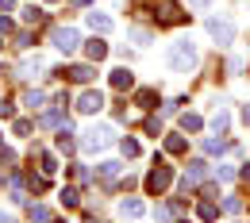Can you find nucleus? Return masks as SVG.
<instances>
[{
    "instance_id": "72a5a7b5",
    "label": "nucleus",
    "mask_w": 250,
    "mask_h": 223,
    "mask_svg": "<svg viewBox=\"0 0 250 223\" xmlns=\"http://www.w3.org/2000/svg\"><path fill=\"white\" fill-rule=\"evenodd\" d=\"M143 127H146V135H162V120H154V116H146V123H143Z\"/></svg>"
},
{
    "instance_id": "ddd939ff",
    "label": "nucleus",
    "mask_w": 250,
    "mask_h": 223,
    "mask_svg": "<svg viewBox=\"0 0 250 223\" xmlns=\"http://www.w3.org/2000/svg\"><path fill=\"white\" fill-rule=\"evenodd\" d=\"M20 181H27V189H31L35 196H39V192H46V189H50V177H46L42 169H39V173H20Z\"/></svg>"
},
{
    "instance_id": "a878e982",
    "label": "nucleus",
    "mask_w": 250,
    "mask_h": 223,
    "mask_svg": "<svg viewBox=\"0 0 250 223\" xmlns=\"http://www.w3.org/2000/svg\"><path fill=\"white\" fill-rule=\"evenodd\" d=\"M200 146H204V154H227V142L223 139H204Z\"/></svg>"
},
{
    "instance_id": "9d476101",
    "label": "nucleus",
    "mask_w": 250,
    "mask_h": 223,
    "mask_svg": "<svg viewBox=\"0 0 250 223\" xmlns=\"http://www.w3.org/2000/svg\"><path fill=\"white\" fill-rule=\"evenodd\" d=\"M120 216H124V220H139V216H146V204H143L139 196H124V200H120Z\"/></svg>"
},
{
    "instance_id": "39448f33",
    "label": "nucleus",
    "mask_w": 250,
    "mask_h": 223,
    "mask_svg": "<svg viewBox=\"0 0 250 223\" xmlns=\"http://www.w3.org/2000/svg\"><path fill=\"white\" fill-rule=\"evenodd\" d=\"M204 27H208V35L216 39V46H231V42H235V23H231L227 16H208Z\"/></svg>"
},
{
    "instance_id": "9b49d317",
    "label": "nucleus",
    "mask_w": 250,
    "mask_h": 223,
    "mask_svg": "<svg viewBox=\"0 0 250 223\" xmlns=\"http://www.w3.org/2000/svg\"><path fill=\"white\" fill-rule=\"evenodd\" d=\"M46 73V62L39 58V54H27L23 62H20V77H42Z\"/></svg>"
},
{
    "instance_id": "7ed1b4c3",
    "label": "nucleus",
    "mask_w": 250,
    "mask_h": 223,
    "mask_svg": "<svg viewBox=\"0 0 250 223\" xmlns=\"http://www.w3.org/2000/svg\"><path fill=\"white\" fill-rule=\"evenodd\" d=\"M116 142V131L108 127V123H96V127H89L85 135H81V150L85 154H96V150H108Z\"/></svg>"
},
{
    "instance_id": "79ce46f5",
    "label": "nucleus",
    "mask_w": 250,
    "mask_h": 223,
    "mask_svg": "<svg viewBox=\"0 0 250 223\" xmlns=\"http://www.w3.org/2000/svg\"><path fill=\"white\" fill-rule=\"evenodd\" d=\"M239 177H243V181H247V185H250V162H247V165H243V169H239Z\"/></svg>"
},
{
    "instance_id": "f704fd0d",
    "label": "nucleus",
    "mask_w": 250,
    "mask_h": 223,
    "mask_svg": "<svg viewBox=\"0 0 250 223\" xmlns=\"http://www.w3.org/2000/svg\"><path fill=\"white\" fill-rule=\"evenodd\" d=\"M200 196H204V200H219V189H216V185H204V189H200Z\"/></svg>"
},
{
    "instance_id": "412c9836",
    "label": "nucleus",
    "mask_w": 250,
    "mask_h": 223,
    "mask_svg": "<svg viewBox=\"0 0 250 223\" xmlns=\"http://www.w3.org/2000/svg\"><path fill=\"white\" fill-rule=\"evenodd\" d=\"M120 169H124L120 162H100V165H96V173H100L104 181H116V177H120Z\"/></svg>"
},
{
    "instance_id": "f8f14e48",
    "label": "nucleus",
    "mask_w": 250,
    "mask_h": 223,
    "mask_svg": "<svg viewBox=\"0 0 250 223\" xmlns=\"http://www.w3.org/2000/svg\"><path fill=\"white\" fill-rule=\"evenodd\" d=\"M112 89H116V93H127V89H135V73H131V69H112Z\"/></svg>"
},
{
    "instance_id": "2f4dec72",
    "label": "nucleus",
    "mask_w": 250,
    "mask_h": 223,
    "mask_svg": "<svg viewBox=\"0 0 250 223\" xmlns=\"http://www.w3.org/2000/svg\"><path fill=\"white\" fill-rule=\"evenodd\" d=\"M223 212H227V216H239V212H243V204H239L235 196H227V200H223Z\"/></svg>"
},
{
    "instance_id": "b1692460",
    "label": "nucleus",
    "mask_w": 250,
    "mask_h": 223,
    "mask_svg": "<svg viewBox=\"0 0 250 223\" xmlns=\"http://www.w3.org/2000/svg\"><path fill=\"white\" fill-rule=\"evenodd\" d=\"M120 150H124V158H139V154H143L139 139H120Z\"/></svg>"
},
{
    "instance_id": "c03bdc74",
    "label": "nucleus",
    "mask_w": 250,
    "mask_h": 223,
    "mask_svg": "<svg viewBox=\"0 0 250 223\" xmlns=\"http://www.w3.org/2000/svg\"><path fill=\"white\" fill-rule=\"evenodd\" d=\"M0 46H4V35H0Z\"/></svg>"
},
{
    "instance_id": "aec40b11",
    "label": "nucleus",
    "mask_w": 250,
    "mask_h": 223,
    "mask_svg": "<svg viewBox=\"0 0 250 223\" xmlns=\"http://www.w3.org/2000/svg\"><path fill=\"white\" fill-rule=\"evenodd\" d=\"M185 150H188L185 135H169V139H166V154H185Z\"/></svg>"
},
{
    "instance_id": "4be33fe9",
    "label": "nucleus",
    "mask_w": 250,
    "mask_h": 223,
    "mask_svg": "<svg viewBox=\"0 0 250 223\" xmlns=\"http://www.w3.org/2000/svg\"><path fill=\"white\" fill-rule=\"evenodd\" d=\"M58 200H62V208H77V204H81V192L73 189V185H65V189L58 192Z\"/></svg>"
},
{
    "instance_id": "c756f323",
    "label": "nucleus",
    "mask_w": 250,
    "mask_h": 223,
    "mask_svg": "<svg viewBox=\"0 0 250 223\" xmlns=\"http://www.w3.org/2000/svg\"><path fill=\"white\" fill-rule=\"evenodd\" d=\"M235 177H239L235 165H216V181H235Z\"/></svg>"
},
{
    "instance_id": "a18cd8bd",
    "label": "nucleus",
    "mask_w": 250,
    "mask_h": 223,
    "mask_svg": "<svg viewBox=\"0 0 250 223\" xmlns=\"http://www.w3.org/2000/svg\"><path fill=\"white\" fill-rule=\"evenodd\" d=\"M50 4H54V0H50Z\"/></svg>"
},
{
    "instance_id": "6ab92c4d",
    "label": "nucleus",
    "mask_w": 250,
    "mask_h": 223,
    "mask_svg": "<svg viewBox=\"0 0 250 223\" xmlns=\"http://www.w3.org/2000/svg\"><path fill=\"white\" fill-rule=\"evenodd\" d=\"M23 23H27V27L46 23V12H42V8H35V4H27V8H23Z\"/></svg>"
},
{
    "instance_id": "2eb2a0df",
    "label": "nucleus",
    "mask_w": 250,
    "mask_h": 223,
    "mask_svg": "<svg viewBox=\"0 0 250 223\" xmlns=\"http://www.w3.org/2000/svg\"><path fill=\"white\" fill-rule=\"evenodd\" d=\"M85 54H89V62H100V58H108V42L93 35V39L85 42Z\"/></svg>"
},
{
    "instance_id": "a211bd4d",
    "label": "nucleus",
    "mask_w": 250,
    "mask_h": 223,
    "mask_svg": "<svg viewBox=\"0 0 250 223\" xmlns=\"http://www.w3.org/2000/svg\"><path fill=\"white\" fill-rule=\"evenodd\" d=\"M23 104H27L31 112H39V108H46V93H42V89H27V93H23Z\"/></svg>"
},
{
    "instance_id": "bb28decb",
    "label": "nucleus",
    "mask_w": 250,
    "mask_h": 223,
    "mask_svg": "<svg viewBox=\"0 0 250 223\" xmlns=\"http://www.w3.org/2000/svg\"><path fill=\"white\" fill-rule=\"evenodd\" d=\"M27 216H31V220H54V212H50L46 204H27Z\"/></svg>"
},
{
    "instance_id": "ea45409f",
    "label": "nucleus",
    "mask_w": 250,
    "mask_h": 223,
    "mask_svg": "<svg viewBox=\"0 0 250 223\" xmlns=\"http://www.w3.org/2000/svg\"><path fill=\"white\" fill-rule=\"evenodd\" d=\"M12 8H16V0H0V12H4V16H8Z\"/></svg>"
},
{
    "instance_id": "20e7f679",
    "label": "nucleus",
    "mask_w": 250,
    "mask_h": 223,
    "mask_svg": "<svg viewBox=\"0 0 250 223\" xmlns=\"http://www.w3.org/2000/svg\"><path fill=\"white\" fill-rule=\"evenodd\" d=\"M143 185H146L150 196H162V192L173 185V165H166L162 158H154V169L146 173V181H143Z\"/></svg>"
},
{
    "instance_id": "a19ab883",
    "label": "nucleus",
    "mask_w": 250,
    "mask_h": 223,
    "mask_svg": "<svg viewBox=\"0 0 250 223\" xmlns=\"http://www.w3.org/2000/svg\"><path fill=\"white\" fill-rule=\"evenodd\" d=\"M188 4H192L196 12H208V0H188Z\"/></svg>"
},
{
    "instance_id": "4468645a",
    "label": "nucleus",
    "mask_w": 250,
    "mask_h": 223,
    "mask_svg": "<svg viewBox=\"0 0 250 223\" xmlns=\"http://www.w3.org/2000/svg\"><path fill=\"white\" fill-rule=\"evenodd\" d=\"M62 123H65V108H62V104L39 116V127H62Z\"/></svg>"
},
{
    "instance_id": "c9c22d12",
    "label": "nucleus",
    "mask_w": 250,
    "mask_h": 223,
    "mask_svg": "<svg viewBox=\"0 0 250 223\" xmlns=\"http://www.w3.org/2000/svg\"><path fill=\"white\" fill-rule=\"evenodd\" d=\"M16 46H23V50H27V46H31V31H20V35H16Z\"/></svg>"
},
{
    "instance_id": "4c0bfd02",
    "label": "nucleus",
    "mask_w": 250,
    "mask_h": 223,
    "mask_svg": "<svg viewBox=\"0 0 250 223\" xmlns=\"http://www.w3.org/2000/svg\"><path fill=\"white\" fill-rule=\"evenodd\" d=\"M73 177H77V181L85 185V181H89V169H85V165H73Z\"/></svg>"
},
{
    "instance_id": "423d86ee",
    "label": "nucleus",
    "mask_w": 250,
    "mask_h": 223,
    "mask_svg": "<svg viewBox=\"0 0 250 223\" xmlns=\"http://www.w3.org/2000/svg\"><path fill=\"white\" fill-rule=\"evenodd\" d=\"M50 39H54V46H58L62 54H73V50L81 46V35L73 31V27H54V31H50Z\"/></svg>"
},
{
    "instance_id": "6e6552de",
    "label": "nucleus",
    "mask_w": 250,
    "mask_h": 223,
    "mask_svg": "<svg viewBox=\"0 0 250 223\" xmlns=\"http://www.w3.org/2000/svg\"><path fill=\"white\" fill-rule=\"evenodd\" d=\"M77 112H81V116H96V112H104V93H100V89H85L81 100H77Z\"/></svg>"
},
{
    "instance_id": "e433bc0d",
    "label": "nucleus",
    "mask_w": 250,
    "mask_h": 223,
    "mask_svg": "<svg viewBox=\"0 0 250 223\" xmlns=\"http://www.w3.org/2000/svg\"><path fill=\"white\" fill-rule=\"evenodd\" d=\"M0 35H4V39H8V35H12V20H8V16H4V12H0Z\"/></svg>"
},
{
    "instance_id": "5701e85b",
    "label": "nucleus",
    "mask_w": 250,
    "mask_h": 223,
    "mask_svg": "<svg viewBox=\"0 0 250 223\" xmlns=\"http://www.w3.org/2000/svg\"><path fill=\"white\" fill-rule=\"evenodd\" d=\"M212 127H216V135H223V131L231 127V116L223 112V104H219V108H216V116H212Z\"/></svg>"
},
{
    "instance_id": "473e14b6",
    "label": "nucleus",
    "mask_w": 250,
    "mask_h": 223,
    "mask_svg": "<svg viewBox=\"0 0 250 223\" xmlns=\"http://www.w3.org/2000/svg\"><path fill=\"white\" fill-rule=\"evenodd\" d=\"M12 116H16V104H12V100H4V96H0V120H12Z\"/></svg>"
},
{
    "instance_id": "dca6fc26",
    "label": "nucleus",
    "mask_w": 250,
    "mask_h": 223,
    "mask_svg": "<svg viewBox=\"0 0 250 223\" xmlns=\"http://www.w3.org/2000/svg\"><path fill=\"white\" fill-rule=\"evenodd\" d=\"M85 20H89V27H93V35H108V31H112V20H108L104 12H89Z\"/></svg>"
},
{
    "instance_id": "1a4fd4ad",
    "label": "nucleus",
    "mask_w": 250,
    "mask_h": 223,
    "mask_svg": "<svg viewBox=\"0 0 250 223\" xmlns=\"http://www.w3.org/2000/svg\"><path fill=\"white\" fill-rule=\"evenodd\" d=\"M58 77H69L73 85H89L96 77V69L93 65H69V69H58Z\"/></svg>"
},
{
    "instance_id": "f257e3e1",
    "label": "nucleus",
    "mask_w": 250,
    "mask_h": 223,
    "mask_svg": "<svg viewBox=\"0 0 250 223\" xmlns=\"http://www.w3.org/2000/svg\"><path fill=\"white\" fill-rule=\"evenodd\" d=\"M166 65H169L173 73H192V69L200 65V54H196V46H192L188 39H177V42L166 50Z\"/></svg>"
},
{
    "instance_id": "cd10ccee",
    "label": "nucleus",
    "mask_w": 250,
    "mask_h": 223,
    "mask_svg": "<svg viewBox=\"0 0 250 223\" xmlns=\"http://www.w3.org/2000/svg\"><path fill=\"white\" fill-rule=\"evenodd\" d=\"M196 216H200V220H216V216H219L216 200H204V204H200V208H196Z\"/></svg>"
},
{
    "instance_id": "0eeeda50",
    "label": "nucleus",
    "mask_w": 250,
    "mask_h": 223,
    "mask_svg": "<svg viewBox=\"0 0 250 223\" xmlns=\"http://www.w3.org/2000/svg\"><path fill=\"white\" fill-rule=\"evenodd\" d=\"M204 177H208V162H204V158L188 162V173H185V181H181V192H185V196H188V192L196 189V185H200Z\"/></svg>"
},
{
    "instance_id": "58836bf2",
    "label": "nucleus",
    "mask_w": 250,
    "mask_h": 223,
    "mask_svg": "<svg viewBox=\"0 0 250 223\" xmlns=\"http://www.w3.org/2000/svg\"><path fill=\"white\" fill-rule=\"evenodd\" d=\"M131 39H135L139 46H146V42H150V35H146V31H131Z\"/></svg>"
},
{
    "instance_id": "7c9ffc66",
    "label": "nucleus",
    "mask_w": 250,
    "mask_h": 223,
    "mask_svg": "<svg viewBox=\"0 0 250 223\" xmlns=\"http://www.w3.org/2000/svg\"><path fill=\"white\" fill-rule=\"evenodd\" d=\"M31 120H16V123H12V131H16V135H20V139H27V135H31Z\"/></svg>"
},
{
    "instance_id": "f3484780",
    "label": "nucleus",
    "mask_w": 250,
    "mask_h": 223,
    "mask_svg": "<svg viewBox=\"0 0 250 223\" xmlns=\"http://www.w3.org/2000/svg\"><path fill=\"white\" fill-rule=\"evenodd\" d=\"M181 131H185V135H200V131H204V120H200L196 112H185V116H181Z\"/></svg>"
},
{
    "instance_id": "393cba45",
    "label": "nucleus",
    "mask_w": 250,
    "mask_h": 223,
    "mask_svg": "<svg viewBox=\"0 0 250 223\" xmlns=\"http://www.w3.org/2000/svg\"><path fill=\"white\" fill-rule=\"evenodd\" d=\"M154 100H158L154 89H139V93H135V104H139V108H154Z\"/></svg>"
},
{
    "instance_id": "37998d69",
    "label": "nucleus",
    "mask_w": 250,
    "mask_h": 223,
    "mask_svg": "<svg viewBox=\"0 0 250 223\" xmlns=\"http://www.w3.org/2000/svg\"><path fill=\"white\" fill-rule=\"evenodd\" d=\"M243 123H247V127H250V104H247V108H243Z\"/></svg>"
},
{
    "instance_id": "c85d7f7f",
    "label": "nucleus",
    "mask_w": 250,
    "mask_h": 223,
    "mask_svg": "<svg viewBox=\"0 0 250 223\" xmlns=\"http://www.w3.org/2000/svg\"><path fill=\"white\" fill-rule=\"evenodd\" d=\"M243 69H247V58H243V54H231V58H227V73H235V77H239Z\"/></svg>"
},
{
    "instance_id": "f03ea898",
    "label": "nucleus",
    "mask_w": 250,
    "mask_h": 223,
    "mask_svg": "<svg viewBox=\"0 0 250 223\" xmlns=\"http://www.w3.org/2000/svg\"><path fill=\"white\" fill-rule=\"evenodd\" d=\"M150 16H154L158 27H181L188 20V12H181L177 0H154V4H150Z\"/></svg>"
}]
</instances>
